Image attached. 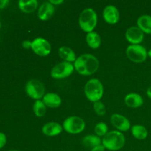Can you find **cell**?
<instances>
[{
    "mask_svg": "<svg viewBox=\"0 0 151 151\" xmlns=\"http://www.w3.org/2000/svg\"><path fill=\"white\" fill-rule=\"evenodd\" d=\"M103 16L106 22L110 24H115L119 22V13L116 7L112 4L107 5L103 12Z\"/></svg>",
    "mask_w": 151,
    "mask_h": 151,
    "instance_id": "7c38bea8",
    "label": "cell"
},
{
    "mask_svg": "<svg viewBox=\"0 0 151 151\" xmlns=\"http://www.w3.org/2000/svg\"><path fill=\"white\" fill-rule=\"evenodd\" d=\"M0 27H1V22H0Z\"/></svg>",
    "mask_w": 151,
    "mask_h": 151,
    "instance_id": "836d02e7",
    "label": "cell"
},
{
    "mask_svg": "<svg viewBox=\"0 0 151 151\" xmlns=\"http://www.w3.org/2000/svg\"><path fill=\"white\" fill-rule=\"evenodd\" d=\"M32 51L37 55L45 57L51 53L52 47L47 39L44 38H36L32 41Z\"/></svg>",
    "mask_w": 151,
    "mask_h": 151,
    "instance_id": "9c48e42d",
    "label": "cell"
},
{
    "mask_svg": "<svg viewBox=\"0 0 151 151\" xmlns=\"http://www.w3.org/2000/svg\"><path fill=\"white\" fill-rule=\"evenodd\" d=\"M50 2L51 3V4H52L54 6H55L59 5V4L63 3V0H50Z\"/></svg>",
    "mask_w": 151,
    "mask_h": 151,
    "instance_id": "f1b7e54d",
    "label": "cell"
},
{
    "mask_svg": "<svg viewBox=\"0 0 151 151\" xmlns=\"http://www.w3.org/2000/svg\"><path fill=\"white\" fill-rule=\"evenodd\" d=\"M94 110L95 113L100 116H104L106 113V106L101 101H97L94 103Z\"/></svg>",
    "mask_w": 151,
    "mask_h": 151,
    "instance_id": "d4e9b609",
    "label": "cell"
},
{
    "mask_svg": "<svg viewBox=\"0 0 151 151\" xmlns=\"http://www.w3.org/2000/svg\"><path fill=\"white\" fill-rule=\"evenodd\" d=\"M63 128L70 134H78L84 131L86 123L83 119L78 116H72L66 118L63 123Z\"/></svg>",
    "mask_w": 151,
    "mask_h": 151,
    "instance_id": "5b68a950",
    "label": "cell"
},
{
    "mask_svg": "<svg viewBox=\"0 0 151 151\" xmlns=\"http://www.w3.org/2000/svg\"><path fill=\"white\" fill-rule=\"evenodd\" d=\"M8 151H19V150H8Z\"/></svg>",
    "mask_w": 151,
    "mask_h": 151,
    "instance_id": "d6a6232c",
    "label": "cell"
},
{
    "mask_svg": "<svg viewBox=\"0 0 151 151\" xmlns=\"http://www.w3.org/2000/svg\"><path fill=\"white\" fill-rule=\"evenodd\" d=\"M105 150H106V148L103 145V144H101L100 145H97L96 147H94V148L91 149V151H105Z\"/></svg>",
    "mask_w": 151,
    "mask_h": 151,
    "instance_id": "83f0119b",
    "label": "cell"
},
{
    "mask_svg": "<svg viewBox=\"0 0 151 151\" xmlns=\"http://www.w3.org/2000/svg\"><path fill=\"white\" fill-rule=\"evenodd\" d=\"M131 134L136 139L139 140L145 139L148 135L147 128L141 125H134L131 127Z\"/></svg>",
    "mask_w": 151,
    "mask_h": 151,
    "instance_id": "7402d4cb",
    "label": "cell"
},
{
    "mask_svg": "<svg viewBox=\"0 0 151 151\" xmlns=\"http://www.w3.org/2000/svg\"><path fill=\"white\" fill-rule=\"evenodd\" d=\"M137 27L144 33L151 34V16L142 15L137 19Z\"/></svg>",
    "mask_w": 151,
    "mask_h": 151,
    "instance_id": "e0dca14e",
    "label": "cell"
},
{
    "mask_svg": "<svg viewBox=\"0 0 151 151\" xmlns=\"http://www.w3.org/2000/svg\"><path fill=\"white\" fill-rule=\"evenodd\" d=\"M9 4L8 0H0V8H4Z\"/></svg>",
    "mask_w": 151,
    "mask_h": 151,
    "instance_id": "f546056e",
    "label": "cell"
},
{
    "mask_svg": "<svg viewBox=\"0 0 151 151\" xmlns=\"http://www.w3.org/2000/svg\"><path fill=\"white\" fill-rule=\"evenodd\" d=\"M38 7V2L37 0H29L24 1L20 0L19 1V7L22 12L25 13H33Z\"/></svg>",
    "mask_w": 151,
    "mask_h": 151,
    "instance_id": "ffe728a7",
    "label": "cell"
},
{
    "mask_svg": "<svg viewBox=\"0 0 151 151\" xmlns=\"http://www.w3.org/2000/svg\"><path fill=\"white\" fill-rule=\"evenodd\" d=\"M147 55L151 58V49H150V50H148V52H147Z\"/></svg>",
    "mask_w": 151,
    "mask_h": 151,
    "instance_id": "1f68e13d",
    "label": "cell"
},
{
    "mask_svg": "<svg viewBox=\"0 0 151 151\" xmlns=\"http://www.w3.org/2000/svg\"><path fill=\"white\" fill-rule=\"evenodd\" d=\"M81 143L86 148H90L91 150L94 147L97 145H100L102 144V139L100 137L97 135H93V134H89L86 135L82 139Z\"/></svg>",
    "mask_w": 151,
    "mask_h": 151,
    "instance_id": "ac0fdd59",
    "label": "cell"
},
{
    "mask_svg": "<svg viewBox=\"0 0 151 151\" xmlns=\"http://www.w3.org/2000/svg\"><path fill=\"white\" fill-rule=\"evenodd\" d=\"M27 94L34 100H41L45 95V87L40 81L36 79L29 80L25 86Z\"/></svg>",
    "mask_w": 151,
    "mask_h": 151,
    "instance_id": "8992f818",
    "label": "cell"
},
{
    "mask_svg": "<svg viewBox=\"0 0 151 151\" xmlns=\"http://www.w3.org/2000/svg\"><path fill=\"white\" fill-rule=\"evenodd\" d=\"M75 69L82 75H91L99 69L100 62L91 54H83L77 58L74 63Z\"/></svg>",
    "mask_w": 151,
    "mask_h": 151,
    "instance_id": "6da1fadb",
    "label": "cell"
},
{
    "mask_svg": "<svg viewBox=\"0 0 151 151\" xmlns=\"http://www.w3.org/2000/svg\"><path fill=\"white\" fill-rule=\"evenodd\" d=\"M103 92L104 89H103V83L100 80L96 78L90 79L86 83L84 87V93L86 97L92 103L100 101L103 97Z\"/></svg>",
    "mask_w": 151,
    "mask_h": 151,
    "instance_id": "3957f363",
    "label": "cell"
},
{
    "mask_svg": "<svg viewBox=\"0 0 151 151\" xmlns=\"http://www.w3.org/2000/svg\"><path fill=\"white\" fill-rule=\"evenodd\" d=\"M55 6L48 1H44L41 6H39L38 10V17L41 21H47L55 13Z\"/></svg>",
    "mask_w": 151,
    "mask_h": 151,
    "instance_id": "4fadbf2b",
    "label": "cell"
},
{
    "mask_svg": "<svg viewBox=\"0 0 151 151\" xmlns=\"http://www.w3.org/2000/svg\"><path fill=\"white\" fill-rule=\"evenodd\" d=\"M42 101L45 104L47 107L51 108V109H56L58 108L61 105L62 100L61 98L58 94L55 93L50 92L45 94V95L43 97Z\"/></svg>",
    "mask_w": 151,
    "mask_h": 151,
    "instance_id": "9a60e30c",
    "label": "cell"
},
{
    "mask_svg": "<svg viewBox=\"0 0 151 151\" xmlns=\"http://www.w3.org/2000/svg\"><path fill=\"white\" fill-rule=\"evenodd\" d=\"M111 123L119 131H128L131 128V122L128 118L119 114H114L111 116Z\"/></svg>",
    "mask_w": 151,
    "mask_h": 151,
    "instance_id": "8fae6325",
    "label": "cell"
},
{
    "mask_svg": "<svg viewBox=\"0 0 151 151\" xmlns=\"http://www.w3.org/2000/svg\"><path fill=\"white\" fill-rule=\"evenodd\" d=\"M58 55L60 58L63 59V61L69 62V63H72V62L75 63L77 59L75 52L68 47H60L58 50Z\"/></svg>",
    "mask_w": 151,
    "mask_h": 151,
    "instance_id": "d6986e66",
    "label": "cell"
},
{
    "mask_svg": "<svg viewBox=\"0 0 151 151\" xmlns=\"http://www.w3.org/2000/svg\"><path fill=\"white\" fill-rule=\"evenodd\" d=\"M125 38L133 45L139 44L144 40V32L138 27H131L126 30Z\"/></svg>",
    "mask_w": 151,
    "mask_h": 151,
    "instance_id": "30bf717a",
    "label": "cell"
},
{
    "mask_svg": "<svg viewBox=\"0 0 151 151\" xmlns=\"http://www.w3.org/2000/svg\"><path fill=\"white\" fill-rule=\"evenodd\" d=\"M108 130H109V128H108L107 125L103 122H98L94 126V133H95V135L98 136L99 137L106 136L108 134V132H109Z\"/></svg>",
    "mask_w": 151,
    "mask_h": 151,
    "instance_id": "cb8c5ba5",
    "label": "cell"
},
{
    "mask_svg": "<svg viewBox=\"0 0 151 151\" xmlns=\"http://www.w3.org/2000/svg\"><path fill=\"white\" fill-rule=\"evenodd\" d=\"M22 47L24 49H31L32 48V41L29 40H25L22 42Z\"/></svg>",
    "mask_w": 151,
    "mask_h": 151,
    "instance_id": "4316f807",
    "label": "cell"
},
{
    "mask_svg": "<svg viewBox=\"0 0 151 151\" xmlns=\"http://www.w3.org/2000/svg\"><path fill=\"white\" fill-rule=\"evenodd\" d=\"M80 27L84 32H93L97 24V15L92 8H86L81 12L79 16Z\"/></svg>",
    "mask_w": 151,
    "mask_h": 151,
    "instance_id": "277c9868",
    "label": "cell"
},
{
    "mask_svg": "<svg viewBox=\"0 0 151 151\" xmlns=\"http://www.w3.org/2000/svg\"><path fill=\"white\" fill-rule=\"evenodd\" d=\"M6 141H7V139H6L5 134L0 132V149L4 147V145L6 144Z\"/></svg>",
    "mask_w": 151,
    "mask_h": 151,
    "instance_id": "484cf974",
    "label": "cell"
},
{
    "mask_svg": "<svg viewBox=\"0 0 151 151\" xmlns=\"http://www.w3.org/2000/svg\"><path fill=\"white\" fill-rule=\"evenodd\" d=\"M32 109H33L35 115L38 117H42L46 114V112H47V106L41 100H35Z\"/></svg>",
    "mask_w": 151,
    "mask_h": 151,
    "instance_id": "603a6c76",
    "label": "cell"
},
{
    "mask_svg": "<svg viewBox=\"0 0 151 151\" xmlns=\"http://www.w3.org/2000/svg\"><path fill=\"white\" fill-rule=\"evenodd\" d=\"M126 55L128 58L134 63H142L147 58V52L143 46L140 44L128 46L126 49Z\"/></svg>",
    "mask_w": 151,
    "mask_h": 151,
    "instance_id": "ba28073f",
    "label": "cell"
},
{
    "mask_svg": "<svg viewBox=\"0 0 151 151\" xmlns=\"http://www.w3.org/2000/svg\"><path fill=\"white\" fill-rule=\"evenodd\" d=\"M86 41L89 47L94 50L99 48L101 45V38H100V35L94 31L87 33Z\"/></svg>",
    "mask_w": 151,
    "mask_h": 151,
    "instance_id": "44dd1931",
    "label": "cell"
},
{
    "mask_svg": "<svg viewBox=\"0 0 151 151\" xmlns=\"http://www.w3.org/2000/svg\"><path fill=\"white\" fill-rule=\"evenodd\" d=\"M63 128L58 122H50L46 123L42 128V133L47 137H56L63 131Z\"/></svg>",
    "mask_w": 151,
    "mask_h": 151,
    "instance_id": "5bb4252c",
    "label": "cell"
},
{
    "mask_svg": "<svg viewBox=\"0 0 151 151\" xmlns=\"http://www.w3.org/2000/svg\"><path fill=\"white\" fill-rule=\"evenodd\" d=\"M75 66L72 63L66 61H62L56 64L52 69L50 75L51 77L56 80H61L68 78L73 73Z\"/></svg>",
    "mask_w": 151,
    "mask_h": 151,
    "instance_id": "52a82bcc",
    "label": "cell"
},
{
    "mask_svg": "<svg viewBox=\"0 0 151 151\" xmlns=\"http://www.w3.org/2000/svg\"><path fill=\"white\" fill-rule=\"evenodd\" d=\"M147 97H149V98L151 99V86L150 87H149L148 88H147Z\"/></svg>",
    "mask_w": 151,
    "mask_h": 151,
    "instance_id": "4dcf8cb0",
    "label": "cell"
},
{
    "mask_svg": "<svg viewBox=\"0 0 151 151\" xmlns=\"http://www.w3.org/2000/svg\"><path fill=\"white\" fill-rule=\"evenodd\" d=\"M125 103L128 107L137 109L142 106L144 100L140 94L137 93H130L125 97Z\"/></svg>",
    "mask_w": 151,
    "mask_h": 151,
    "instance_id": "2e32d148",
    "label": "cell"
},
{
    "mask_svg": "<svg viewBox=\"0 0 151 151\" xmlns=\"http://www.w3.org/2000/svg\"><path fill=\"white\" fill-rule=\"evenodd\" d=\"M105 148L111 151H117L125 146V138L121 131H111L108 132L102 139Z\"/></svg>",
    "mask_w": 151,
    "mask_h": 151,
    "instance_id": "7a4b0ae2",
    "label": "cell"
}]
</instances>
